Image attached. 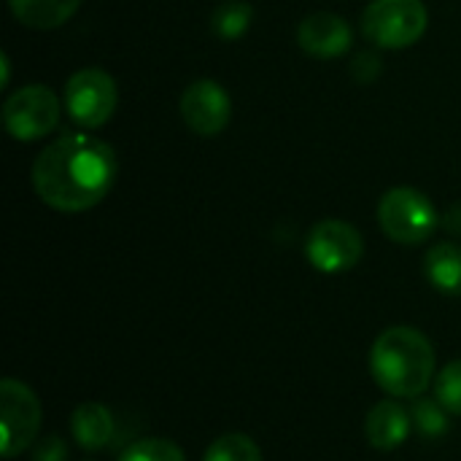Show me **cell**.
Listing matches in <instances>:
<instances>
[{"instance_id":"obj_8","label":"cell","mask_w":461,"mask_h":461,"mask_svg":"<svg viewBox=\"0 0 461 461\" xmlns=\"http://www.w3.org/2000/svg\"><path fill=\"white\" fill-rule=\"evenodd\" d=\"M362 254H365V240L359 230L340 219H324L313 224L305 238L308 262L327 276H338L357 267Z\"/></svg>"},{"instance_id":"obj_16","label":"cell","mask_w":461,"mask_h":461,"mask_svg":"<svg viewBox=\"0 0 461 461\" xmlns=\"http://www.w3.org/2000/svg\"><path fill=\"white\" fill-rule=\"evenodd\" d=\"M254 19V8L243 0H227L213 11V32L224 41L240 38Z\"/></svg>"},{"instance_id":"obj_17","label":"cell","mask_w":461,"mask_h":461,"mask_svg":"<svg viewBox=\"0 0 461 461\" xmlns=\"http://www.w3.org/2000/svg\"><path fill=\"white\" fill-rule=\"evenodd\" d=\"M119 461H186L184 451L173 443V440H162V438H143L138 443H132Z\"/></svg>"},{"instance_id":"obj_9","label":"cell","mask_w":461,"mask_h":461,"mask_svg":"<svg viewBox=\"0 0 461 461\" xmlns=\"http://www.w3.org/2000/svg\"><path fill=\"white\" fill-rule=\"evenodd\" d=\"M181 119L194 135L213 138L224 132L232 119V100L224 86L211 78L192 81L181 95Z\"/></svg>"},{"instance_id":"obj_1","label":"cell","mask_w":461,"mask_h":461,"mask_svg":"<svg viewBox=\"0 0 461 461\" xmlns=\"http://www.w3.org/2000/svg\"><path fill=\"white\" fill-rule=\"evenodd\" d=\"M116 173V154L105 140L89 132H68L35 157L32 186L49 208L81 213L105 200Z\"/></svg>"},{"instance_id":"obj_22","label":"cell","mask_w":461,"mask_h":461,"mask_svg":"<svg viewBox=\"0 0 461 461\" xmlns=\"http://www.w3.org/2000/svg\"><path fill=\"white\" fill-rule=\"evenodd\" d=\"M0 68H3V86L8 84V54H0Z\"/></svg>"},{"instance_id":"obj_7","label":"cell","mask_w":461,"mask_h":461,"mask_svg":"<svg viewBox=\"0 0 461 461\" xmlns=\"http://www.w3.org/2000/svg\"><path fill=\"white\" fill-rule=\"evenodd\" d=\"M41 419H43V411H41V400L35 397V392L16 378H5L0 384V421H3L0 451L5 459L19 456L24 448L35 443Z\"/></svg>"},{"instance_id":"obj_13","label":"cell","mask_w":461,"mask_h":461,"mask_svg":"<svg viewBox=\"0 0 461 461\" xmlns=\"http://www.w3.org/2000/svg\"><path fill=\"white\" fill-rule=\"evenodd\" d=\"M427 281L448 297H461V246L459 243H438L424 257Z\"/></svg>"},{"instance_id":"obj_14","label":"cell","mask_w":461,"mask_h":461,"mask_svg":"<svg viewBox=\"0 0 461 461\" xmlns=\"http://www.w3.org/2000/svg\"><path fill=\"white\" fill-rule=\"evenodd\" d=\"M8 5L24 27L54 30L78 11L81 0H8Z\"/></svg>"},{"instance_id":"obj_20","label":"cell","mask_w":461,"mask_h":461,"mask_svg":"<svg viewBox=\"0 0 461 461\" xmlns=\"http://www.w3.org/2000/svg\"><path fill=\"white\" fill-rule=\"evenodd\" d=\"M65 459H68V448H65V443H62L57 435L43 438V440L35 446V451H32V461H65Z\"/></svg>"},{"instance_id":"obj_10","label":"cell","mask_w":461,"mask_h":461,"mask_svg":"<svg viewBox=\"0 0 461 461\" xmlns=\"http://www.w3.org/2000/svg\"><path fill=\"white\" fill-rule=\"evenodd\" d=\"M354 32L348 22L330 11H316L305 16L297 27V43L303 51L319 59H335L343 57L351 49Z\"/></svg>"},{"instance_id":"obj_3","label":"cell","mask_w":461,"mask_h":461,"mask_svg":"<svg viewBox=\"0 0 461 461\" xmlns=\"http://www.w3.org/2000/svg\"><path fill=\"white\" fill-rule=\"evenodd\" d=\"M378 224L384 235L400 246H419L438 230L432 200L413 186H394L378 203Z\"/></svg>"},{"instance_id":"obj_11","label":"cell","mask_w":461,"mask_h":461,"mask_svg":"<svg viewBox=\"0 0 461 461\" xmlns=\"http://www.w3.org/2000/svg\"><path fill=\"white\" fill-rule=\"evenodd\" d=\"M411 416L394 400H381L365 421L367 443L378 451H397L411 435Z\"/></svg>"},{"instance_id":"obj_21","label":"cell","mask_w":461,"mask_h":461,"mask_svg":"<svg viewBox=\"0 0 461 461\" xmlns=\"http://www.w3.org/2000/svg\"><path fill=\"white\" fill-rule=\"evenodd\" d=\"M443 227H446L448 232H454V235H461V205H454V208L446 213Z\"/></svg>"},{"instance_id":"obj_19","label":"cell","mask_w":461,"mask_h":461,"mask_svg":"<svg viewBox=\"0 0 461 461\" xmlns=\"http://www.w3.org/2000/svg\"><path fill=\"white\" fill-rule=\"evenodd\" d=\"M413 421L419 424V429L424 435H438L446 429V413H443V405L435 400V402H419L416 411H413Z\"/></svg>"},{"instance_id":"obj_12","label":"cell","mask_w":461,"mask_h":461,"mask_svg":"<svg viewBox=\"0 0 461 461\" xmlns=\"http://www.w3.org/2000/svg\"><path fill=\"white\" fill-rule=\"evenodd\" d=\"M70 432L78 448L84 451H103L113 435L111 411L100 402H81L70 416Z\"/></svg>"},{"instance_id":"obj_2","label":"cell","mask_w":461,"mask_h":461,"mask_svg":"<svg viewBox=\"0 0 461 461\" xmlns=\"http://www.w3.org/2000/svg\"><path fill=\"white\" fill-rule=\"evenodd\" d=\"M370 373L389 397L419 400L435 378V348L413 327H389L370 348Z\"/></svg>"},{"instance_id":"obj_5","label":"cell","mask_w":461,"mask_h":461,"mask_svg":"<svg viewBox=\"0 0 461 461\" xmlns=\"http://www.w3.org/2000/svg\"><path fill=\"white\" fill-rule=\"evenodd\" d=\"M62 113L59 97L43 84H27L3 103V124L14 140L30 143L57 130Z\"/></svg>"},{"instance_id":"obj_15","label":"cell","mask_w":461,"mask_h":461,"mask_svg":"<svg viewBox=\"0 0 461 461\" xmlns=\"http://www.w3.org/2000/svg\"><path fill=\"white\" fill-rule=\"evenodd\" d=\"M203 461H262V451L249 435L230 432L211 443Z\"/></svg>"},{"instance_id":"obj_4","label":"cell","mask_w":461,"mask_h":461,"mask_svg":"<svg viewBox=\"0 0 461 461\" xmlns=\"http://www.w3.org/2000/svg\"><path fill=\"white\" fill-rule=\"evenodd\" d=\"M429 11L421 0H373L362 14V32L381 49H408L427 32Z\"/></svg>"},{"instance_id":"obj_6","label":"cell","mask_w":461,"mask_h":461,"mask_svg":"<svg viewBox=\"0 0 461 461\" xmlns=\"http://www.w3.org/2000/svg\"><path fill=\"white\" fill-rule=\"evenodd\" d=\"M116 103V81L103 68H81L65 84V111L84 130L103 127L113 116Z\"/></svg>"},{"instance_id":"obj_18","label":"cell","mask_w":461,"mask_h":461,"mask_svg":"<svg viewBox=\"0 0 461 461\" xmlns=\"http://www.w3.org/2000/svg\"><path fill=\"white\" fill-rule=\"evenodd\" d=\"M435 400L446 413L461 416V359L448 362L435 378Z\"/></svg>"}]
</instances>
